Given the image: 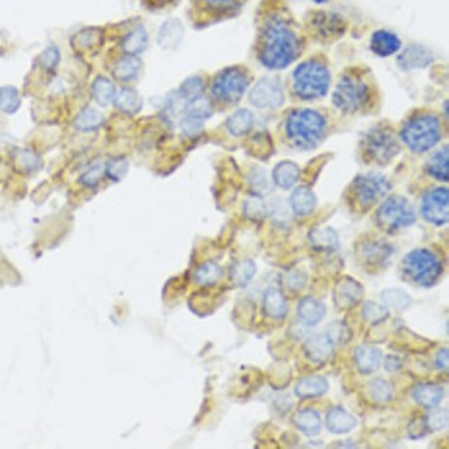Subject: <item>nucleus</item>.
<instances>
[{"mask_svg": "<svg viewBox=\"0 0 449 449\" xmlns=\"http://www.w3.org/2000/svg\"><path fill=\"white\" fill-rule=\"evenodd\" d=\"M307 282V276L300 271H289L282 278V285L290 292H300Z\"/></svg>", "mask_w": 449, "mask_h": 449, "instance_id": "nucleus-49", "label": "nucleus"}, {"mask_svg": "<svg viewBox=\"0 0 449 449\" xmlns=\"http://www.w3.org/2000/svg\"><path fill=\"white\" fill-rule=\"evenodd\" d=\"M293 423L303 434L308 437L318 435L322 428V420L319 413L309 408L296 412L293 416Z\"/></svg>", "mask_w": 449, "mask_h": 449, "instance_id": "nucleus-26", "label": "nucleus"}, {"mask_svg": "<svg viewBox=\"0 0 449 449\" xmlns=\"http://www.w3.org/2000/svg\"><path fill=\"white\" fill-rule=\"evenodd\" d=\"M102 123H104V116L99 111L94 108H84L75 117L73 126L76 130L82 133H90L98 130L102 126Z\"/></svg>", "mask_w": 449, "mask_h": 449, "instance_id": "nucleus-31", "label": "nucleus"}, {"mask_svg": "<svg viewBox=\"0 0 449 449\" xmlns=\"http://www.w3.org/2000/svg\"><path fill=\"white\" fill-rule=\"evenodd\" d=\"M298 177H300V167L290 160L279 162L272 171L274 182L282 189L292 188L297 182Z\"/></svg>", "mask_w": 449, "mask_h": 449, "instance_id": "nucleus-27", "label": "nucleus"}, {"mask_svg": "<svg viewBox=\"0 0 449 449\" xmlns=\"http://www.w3.org/2000/svg\"><path fill=\"white\" fill-rule=\"evenodd\" d=\"M391 189L387 177L377 173H366L358 175L351 185V193L355 204L366 210L383 199Z\"/></svg>", "mask_w": 449, "mask_h": 449, "instance_id": "nucleus-8", "label": "nucleus"}, {"mask_svg": "<svg viewBox=\"0 0 449 449\" xmlns=\"http://www.w3.org/2000/svg\"><path fill=\"white\" fill-rule=\"evenodd\" d=\"M290 206L298 216H308L315 210L316 198L308 187H298L290 195Z\"/></svg>", "mask_w": 449, "mask_h": 449, "instance_id": "nucleus-28", "label": "nucleus"}, {"mask_svg": "<svg viewBox=\"0 0 449 449\" xmlns=\"http://www.w3.org/2000/svg\"><path fill=\"white\" fill-rule=\"evenodd\" d=\"M392 249L384 242H369L361 250L363 264L367 267H384L391 257Z\"/></svg>", "mask_w": 449, "mask_h": 449, "instance_id": "nucleus-23", "label": "nucleus"}, {"mask_svg": "<svg viewBox=\"0 0 449 449\" xmlns=\"http://www.w3.org/2000/svg\"><path fill=\"white\" fill-rule=\"evenodd\" d=\"M333 348L334 344L326 333H318L309 336L303 345V351L307 359L316 365L325 363L332 356Z\"/></svg>", "mask_w": 449, "mask_h": 449, "instance_id": "nucleus-14", "label": "nucleus"}, {"mask_svg": "<svg viewBox=\"0 0 449 449\" xmlns=\"http://www.w3.org/2000/svg\"><path fill=\"white\" fill-rule=\"evenodd\" d=\"M381 298L387 308L392 307L397 309H405L410 303V297L405 292L398 290V289H390V290L383 292Z\"/></svg>", "mask_w": 449, "mask_h": 449, "instance_id": "nucleus-45", "label": "nucleus"}, {"mask_svg": "<svg viewBox=\"0 0 449 449\" xmlns=\"http://www.w3.org/2000/svg\"><path fill=\"white\" fill-rule=\"evenodd\" d=\"M204 91V80L202 76H191L185 79L178 88V95L188 104L199 97H203Z\"/></svg>", "mask_w": 449, "mask_h": 449, "instance_id": "nucleus-38", "label": "nucleus"}, {"mask_svg": "<svg viewBox=\"0 0 449 449\" xmlns=\"http://www.w3.org/2000/svg\"><path fill=\"white\" fill-rule=\"evenodd\" d=\"M264 312L274 319H283L289 311V304L279 289L269 287L262 296Z\"/></svg>", "mask_w": 449, "mask_h": 449, "instance_id": "nucleus-21", "label": "nucleus"}, {"mask_svg": "<svg viewBox=\"0 0 449 449\" xmlns=\"http://www.w3.org/2000/svg\"><path fill=\"white\" fill-rule=\"evenodd\" d=\"M249 86V77L238 66L227 68L218 72L211 83V94L221 102H238Z\"/></svg>", "mask_w": 449, "mask_h": 449, "instance_id": "nucleus-9", "label": "nucleus"}, {"mask_svg": "<svg viewBox=\"0 0 449 449\" xmlns=\"http://www.w3.org/2000/svg\"><path fill=\"white\" fill-rule=\"evenodd\" d=\"M363 152L370 160L385 164L399 152V144L390 130L373 128L363 140Z\"/></svg>", "mask_w": 449, "mask_h": 449, "instance_id": "nucleus-10", "label": "nucleus"}, {"mask_svg": "<svg viewBox=\"0 0 449 449\" xmlns=\"http://www.w3.org/2000/svg\"><path fill=\"white\" fill-rule=\"evenodd\" d=\"M448 348H441L438 352H437V356H435V365L438 369L446 372L448 370Z\"/></svg>", "mask_w": 449, "mask_h": 449, "instance_id": "nucleus-53", "label": "nucleus"}, {"mask_svg": "<svg viewBox=\"0 0 449 449\" xmlns=\"http://www.w3.org/2000/svg\"><path fill=\"white\" fill-rule=\"evenodd\" d=\"M312 1H315V3H318V4H323V3H326V1H329V0H312Z\"/></svg>", "mask_w": 449, "mask_h": 449, "instance_id": "nucleus-57", "label": "nucleus"}, {"mask_svg": "<svg viewBox=\"0 0 449 449\" xmlns=\"http://www.w3.org/2000/svg\"><path fill=\"white\" fill-rule=\"evenodd\" d=\"M329 390V381L321 374L305 376L296 383L294 392L301 399H314L322 397Z\"/></svg>", "mask_w": 449, "mask_h": 449, "instance_id": "nucleus-20", "label": "nucleus"}, {"mask_svg": "<svg viewBox=\"0 0 449 449\" xmlns=\"http://www.w3.org/2000/svg\"><path fill=\"white\" fill-rule=\"evenodd\" d=\"M442 272L441 258L427 247L413 249L402 260V275L421 287L434 286L442 276Z\"/></svg>", "mask_w": 449, "mask_h": 449, "instance_id": "nucleus-3", "label": "nucleus"}, {"mask_svg": "<svg viewBox=\"0 0 449 449\" xmlns=\"http://www.w3.org/2000/svg\"><path fill=\"white\" fill-rule=\"evenodd\" d=\"M184 112L187 115H191V116H195V117H199L202 120H206L207 117L211 116V105L210 102L204 98V97H199L191 102L187 104Z\"/></svg>", "mask_w": 449, "mask_h": 449, "instance_id": "nucleus-46", "label": "nucleus"}, {"mask_svg": "<svg viewBox=\"0 0 449 449\" xmlns=\"http://www.w3.org/2000/svg\"><path fill=\"white\" fill-rule=\"evenodd\" d=\"M21 163H22L26 169H35V167L37 166V157H36L33 153L25 151V152L21 153Z\"/></svg>", "mask_w": 449, "mask_h": 449, "instance_id": "nucleus-54", "label": "nucleus"}, {"mask_svg": "<svg viewBox=\"0 0 449 449\" xmlns=\"http://www.w3.org/2000/svg\"><path fill=\"white\" fill-rule=\"evenodd\" d=\"M308 239L311 246L318 251H334L338 247V235L330 227L311 229Z\"/></svg>", "mask_w": 449, "mask_h": 449, "instance_id": "nucleus-25", "label": "nucleus"}, {"mask_svg": "<svg viewBox=\"0 0 449 449\" xmlns=\"http://www.w3.org/2000/svg\"><path fill=\"white\" fill-rule=\"evenodd\" d=\"M325 423L332 434H348L356 427L355 416L340 406H333L327 410Z\"/></svg>", "mask_w": 449, "mask_h": 449, "instance_id": "nucleus-17", "label": "nucleus"}, {"mask_svg": "<svg viewBox=\"0 0 449 449\" xmlns=\"http://www.w3.org/2000/svg\"><path fill=\"white\" fill-rule=\"evenodd\" d=\"M19 93L12 86L0 87V111L6 113H14L19 108Z\"/></svg>", "mask_w": 449, "mask_h": 449, "instance_id": "nucleus-39", "label": "nucleus"}, {"mask_svg": "<svg viewBox=\"0 0 449 449\" xmlns=\"http://www.w3.org/2000/svg\"><path fill=\"white\" fill-rule=\"evenodd\" d=\"M141 70V61L135 55H124L113 66V75L119 80H134Z\"/></svg>", "mask_w": 449, "mask_h": 449, "instance_id": "nucleus-36", "label": "nucleus"}, {"mask_svg": "<svg viewBox=\"0 0 449 449\" xmlns=\"http://www.w3.org/2000/svg\"><path fill=\"white\" fill-rule=\"evenodd\" d=\"M413 398L424 409H432L441 403L443 388L435 383H420L413 390Z\"/></svg>", "mask_w": 449, "mask_h": 449, "instance_id": "nucleus-22", "label": "nucleus"}, {"mask_svg": "<svg viewBox=\"0 0 449 449\" xmlns=\"http://www.w3.org/2000/svg\"><path fill=\"white\" fill-rule=\"evenodd\" d=\"M369 395L374 402H388L392 398L391 383L384 379H374L369 383Z\"/></svg>", "mask_w": 449, "mask_h": 449, "instance_id": "nucleus-40", "label": "nucleus"}, {"mask_svg": "<svg viewBox=\"0 0 449 449\" xmlns=\"http://www.w3.org/2000/svg\"><path fill=\"white\" fill-rule=\"evenodd\" d=\"M39 62L44 69H54L59 62V51L57 47H47L39 57Z\"/></svg>", "mask_w": 449, "mask_h": 449, "instance_id": "nucleus-51", "label": "nucleus"}, {"mask_svg": "<svg viewBox=\"0 0 449 449\" xmlns=\"http://www.w3.org/2000/svg\"><path fill=\"white\" fill-rule=\"evenodd\" d=\"M421 216L434 225H443L449 218V192L445 187L430 189L421 200Z\"/></svg>", "mask_w": 449, "mask_h": 449, "instance_id": "nucleus-11", "label": "nucleus"}, {"mask_svg": "<svg viewBox=\"0 0 449 449\" xmlns=\"http://www.w3.org/2000/svg\"><path fill=\"white\" fill-rule=\"evenodd\" d=\"M222 276V269L217 262L206 261L200 264L193 272V280L199 286H214Z\"/></svg>", "mask_w": 449, "mask_h": 449, "instance_id": "nucleus-33", "label": "nucleus"}, {"mask_svg": "<svg viewBox=\"0 0 449 449\" xmlns=\"http://www.w3.org/2000/svg\"><path fill=\"white\" fill-rule=\"evenodd\" d=\"M325 333L329 336V338L333 341V344H345L351 337L350 329L343 322H334V323L329 325V327Z\"/></svg>", "mask_w": 449, "mask_h": 449, "instance_id": "nucleus-48", "label": "nucleus"}, {"mask_svg": "<svg viewBox=\"0 0 449 449\" xmlns=\"http://www.w3.org/2000/svg\"><path fill=\"white\" fill-rule=\"evenodd\" d=\"M326 314V307L323 303L308 296L298 301L297 304V316L301 323L305 326L318 325Z\"/></svg>", "mask_w": 449, "mask_h": 449, "instance_id": "nucleus-19", "label": "nucleus"}, {"mask_svg": "<svg viewBox=\"0 0 449 449\" xmlns=\"http://www.w3.org/2000/svg\"><path fill=\"white\" fill-rule=\"evenodd\" d=\"M254 274H256V262L249 258L235 261L229 269L231 280L233 282V285L239 287L246 286L253 279Z\"/></svg>", "mask_w": 449, "mask_h": 449, "instance_id": "nucleus-35", "label": "nucleus"}, {"mask_svg": "<svg viewBox=\"0 0 449 449\" xmlns=\"http://www.w3.org/2000/svg\"><path fill=\"white\" fill-rule=\"evenodd\" d=\"M442 135L437 116L421 113L410 117L401 130V138L413 152H426L434 148Z\"/></svg>", "mask_w": 449, "mask_h": 449, "instance_id": "nucleus-5", "label": "nucleus"}, {"mask_svg": "<svg viewBox=\"0 0 449 449\" xmlns=\"http://www.w3.org/2000/svg\"><path fill=\"white\" fill-rule=\"evenodd\" d=\"M243 211L247 218L258 221L267 216V206L258 195H251L245 200Z\"/></svg>", "mask_w": 449, "mask_h": 449, "instance_id": "nucleus-42", "label": "nucleus"}, {"mask_svg": "<svg viewBox=\"0 0 449 449\" xmlns=\"http://www.w3.org/2000/svg\"><path fill=\"white\" fill-rule=\"evenodd\" d=\"M426 170L428 175L438 181H448L449 178V151L448 145L435 152L427 162Z\"/></svg>", "mask_w": 449, "mask_h": 449, "instance_id": "nucleus-29", "label": "nucleus"}, {"mask_svg": "<svg viewBox=\"0 0 449 449\" xmlns=\"http://www.w3.org/2000/svg\"><path fill=\"white\" fill-rule=\"evenodd\" d=\"M253 113L247 109L233 112L227 120V128L232 135H243L253 127Z\"/></svg>", "mask_w": 449, "mask_h": 449, "instance_id": "nucleus-37", "label": "nucleus"}, {"mask_svg": "<svg viewBox=\"0 0 449 449\" xmlns=\"http://www.w3.org/2000/svg\"><path fill=\"white\" fill-rule=\"evenodd\" d=\"M416 220L414 210L408 199L402 196H390L376 211L377 225L387 232H397L412 225Z\"/></svg>", "mask_w": 449, "mask_h": 449, "instance_id": "nucleus-7", "label": "nucleus"}, {"mask_svg": "<svg viewBox=\"0 0 449 449\" xmlns=\"http://www.w3.org/2000/svg\"><path fill=\"white\" fill-rule=\"evenodd\" d=\"M330 86L327 66L316 59L301 62L293 72V91L301 99L323 97Z\"/></svg>", "mask_w": 449, "mask_h": 449, "instance_id": "nucleus-4", "label": "nucleus"}, {"mask_svg": "<svg viewBox=\"0 0 449 449\" xmlns=\"http://www.w3.org/2000/svg\"><path fill=\"white\" fill-rule=\"evenodd\" d=\"M104 173V166L102 164H93L90 169H87L79 178V182L87 188H94L98 185L101 177Z\"/></svg>", "mask_w": 449, "mask_h": 449, "instance_id": "nucleus-50", "label": "nucleus"}, {"mask_svg": "<svg viewBox=\"0 0 449 449\" xmlns=\"http://www.w3.org/2000/svg\"><path fill=\"white\" fill-rule=\"evenodd\" d=\"M362 316L370 323H379L388 318V308L374 301H366L362 307Z\"/></svg>", "mask_w": 449, "mask_h": 449, "instance_id": "nucleus-44", "label": "nucleus"}, {"mask_svg": "<svg viewBox=\"0 0 449 449\" xmlns=\"http://www.w3.org/2000/svg\"><path fill=\"white\" fill-rule=\"evenodd\" d=\"M91 94L94 101L99 106H108L111 102H113V98L116 95V87L109 77L98 76L91 84Z\"/></svg>", "mask_w": 449, "mask_h": 449, "instance_id": "nucleus-30", "label": "nucleus"}, {"mask_svg": "<svg viewBox=\"0 0 449 449\" xmlns=\"http://www.w3.org/2000/svg\"><path fill=\"white\" fill-rule=\"evenodd\" d=\"M431 412L423 419V424L426 431H441L448 424V410L446 409H430Z\"/></svg>", "mask_w": 449, "mask_h": 449, "instance_id": "nucleus-43", "label": "nucleus"}, {"mask_svg": "<svg viewBox=\"0 0 449 449\" xmlns=\"http://www.w3.org/2000/svg\"><path fill=\"white\" fill-rule=\"evenodd\" d=\"M204 3L207 7L217 11H228L239 6V0H199Z\"/></svg>", "mask_w": 449, "mask_h": 449, "instance_id": "nucleus-52", "label": "nucleus"}, {"mask_svg": "<svg viewBox=\"0 0 449 449\" xmlns=\"http://www.w3.org/2000/svg\"><path fill=\"white\" fill-rule=\"evenodd\" d=\"M290 142L301 149H311L323 138L326 130L325 117L314 109L303 108L293 111L285 123Z\"/></svg>", "mask_w": 449, "mask_h": 449, "instance_id": "nucleus-2", "label": "nucleus"}, {"mask_svg": "<svg viewBox=\"0 0 449 449\" xmlns=\"http://www.w3.org/2000/svg\"><path fill=\"white\" fill-rule=\"evenodd\" d=\"M369 98V86L362 77L356 75H344L338 80L332 94V101L334 106L347 113H354L363 109Z\"/></svg>", "mask_w": 449, "mask_h": 449, "instance_id": "nucleus-6", "label": "nucleus"}, {"mask_svg": "<svg viewBox=\"0 0 449 449\" xmlns=\"http://www.w3.org/2000/svg\"><path fill=\"white\" fill-rule=\"evenodd\" d=\"M250 102L257 108H278L283 102V90L276 77L261 79L250 91Z\"/></svg>", "mask_w": 449, "mask_h": 449, "instance_id": "nucleus-12", "label": "nucleus"}, {"mask_svg": "<svg viewBox=\"0 0 449 449\" xmlns=\"http://www.w3.org/2000/svg\"><path fill=\"white\" fill-rule=\"evenodd\" d=\"M431 61H432L431 51L419 44L409 46L398 57V65L405 70L426 68L427 65L431 64Z\"/></svg>", "mask_w": 449, "mask_h": 449, "instance_id": "nucleus-16", "label": "nucleus"}, {"mask_svg": "<svg viewBox=\"0 0 449 449\" xmlns=\"http://www.w3.org/2000/svg\"><path fill=\"white\" fill-rule=\"evenodd\" d=\"M171 1H174V0H145V3L149 6V8H162Z\"/></svg>", "mask_w": 449, "mask_h": 449, "instance_id": "nucleus-56", "label": "nucleus"}, {"mask_svg": "<svg viewBox=\"0 0 449 449\" xmlns=\"http://www.w3.org/2000/svg\"><path fill=\"white\" fill-rule=\"evenodd\" d=\"M370 50L379 57H388L401 48L399 37L385 29H379L370 36Z\"/></svg>", "mask_w": 449, "mask_h": 449, "instance_id": "nucleus-18", "label": "nucleus"}, {"mask_svg": "<svg viewBox=\"0 0 449 449\" xmlns=\"http://www.w3.org/2000/svg\"><path fill=\"white\" fill-rule=\"evenodd\" d=\"M363 287L362 285L350 278L343 276L333 289V301L338 309H351L363 298Z\"/></svg>", "mask_w": 449, "mask_h": 449, "instance_id": "nucleus-13", "label": "nucleus"}, {"mask_svg": "<svg viewBox=\"0 0 449 449\" xmlns=\"http://www.w3.org/2000/svg\"><path fill=\"white\" fill-rule=\"evenodd\" d=\"M203 122L199 117L191 116V115H184V117L180 120V127L182 130V133L189 137V138H195L198 137L202 131H203Z\"/></svg>", "mask_w": 449, "mask_h": 449, "instance_id": "nucleus-47", "label": "nucleus"}, {"mask_svg": "<svg viewBox=\"0 0 449 449\" xmlns=\"http://www.w3.org/2000/svg\"><path fill=\"white\" fill-rule=\"evenodd\" d=\"M381 359H383V355L380 352V350H377L374 347L362 345V347H358L354 352L355 366L363 374H369V373H373L374 370H377L381 363Z\"/></svg>", "mask_w": 449, "mask_h": 449, "instance_id": "nucleus-24", "label": "nucleus"}, {"mask_svg": "<svg viewBox=\"0 0 449 449\" xmlns=\"http://www.w3.org/2000/svg\"><path fill=\"white\" fill-rule=\"evenodd\" d=\"M399 366H401V365H399V359H398L397 356H394V355L387 356V359H385V369H387V370L394 372V370H397Z\"/></svg>", "mask_w": 449, "mask_h": 449, "instance_id": "nucleus-55", "label": "nucleus"}, {"mask_svg": "<svg viewBox=\"0 0 449 449\" xmlns=\"http://www.w3.org/2000/svg\"><path fill=\"white\" fill-rule=\"evenodd\" d=\"M300 51L294 30L282 18H271L260 37L258 59L269 69H283L290 65Z\"/></svg>", "mask_w": 449, "mask_h": 449, "instance_id": "nucleus-1", "label": "nucleus"}, {"mask_svg": "<svg viewBox=\"0 0 449 449\" xmlns=\"http://www.w3.org/2000/svg\"><path fill=\"white\" fill-rule=\"evenodd\" d=\"M148 44V36L142 26H138L128 32L122 40V48L126 55H138L141 54Z\"/></svg>", "mask_w": 449, "mask_h": 449, "instance_id": "nucleus-34", "label": "nucleus"}, {"mask_svg": "<svg viewBox=\"0 0 449 449\" xmlns=\"http://www.w3.org/2000/svg\"><path fill=\"white\" fill-rule=\"evenodd\" d=\"M128 170V160L122 156H116L109 159L104 166V173L112 181H120Z\"/></svg>", "mask_w": 449, "mask_h": 449, "instance_id": "nucleus-41", "label": "nucleus"}, {"mask_svg": "<svg viewBox=\"0 0 449 449\" xmlns=\"http://www.w3.org/2000/svg\"><path fill=\"white\" fill-rule=\"evenodd\" d=\"M311 26L314 32L322 39L338 37L341 33H344L345 29V23L341 17L325 11H318L312 15Z\"/></svg>", "mask_w": 449, "mask_h": 449, "instance_id": "nucleus-15", "label": "nucleus"}, {"mask_svg": "<svg viewBox=\"0 0 449 449\" xmlns=\"http://www.w3.org/2000/svg\"><path fill=\"white\" fill-rule=\"evenodd\" d=\"M113 104L124 113H137L142 106V98L134 88L124 87L115 95Z\"/></svg>", "mask_w": 449, "mask_h": 449, "instance_id": "nucleus-32", "label": "nucleus"}]
</instances>
